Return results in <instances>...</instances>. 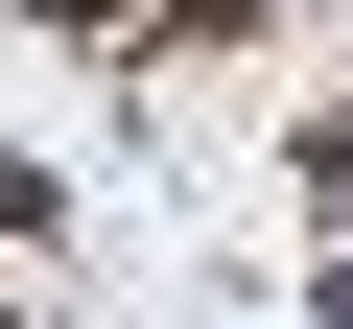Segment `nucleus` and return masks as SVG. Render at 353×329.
<instances>
[{
    "label": "nucleus",
    "mask_w": 353,
    "mask_h": 329,
    "mask_svg": "<svg viewBox=\"0 0 353 329\" xmlns=\"http://www.w3.org/2000/svg\"><path fill=\"white\" fill-rule=\"evenodd\" d=\"M24 24H71V47H118V24H165V0H24Z\"/></svg>",
    "instance_id": "nucleus-1"
},
{
    "label": "nucleus",
    "mask_w": 353,
    "mask_h": 329,
    "mask_svg": "<svg viewBox=\"0 0 353 329\" xmlns=\"http://www.w3.org/2000/svg\"><path fill=\"white\" fill-rule=\"evenodd\" d=\"M165 24H283V0H165Z\"/></svg>",
    "instance_id": "nucleus-3"
},
{
    "label": "nucleus",
    "mask_w": 353,
    "mask_h": 329,
    "mask_svg": "<svg viewBox=\"0 0 353 329\" xmlns=\"http://www.w3.org/2000/svg\"><path fill=\"white\" fill-rule=\"evenodd\" d=\"M330 329H353V189H330Z\"/></svg>",
    "instance_id": "nucleus-2"
}]
</instances>
